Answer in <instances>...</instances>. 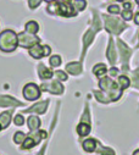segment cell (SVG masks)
I'll return each mask as SVG.
<instances>
[{
    "label": "cell",
    "mask_w": 139,
    "mask_h": 155,
    "mask_svg": "<svg viewBox=\"0 0 139 155\" xmlns=\"http://www.w3.org/2000/svg\"><path fill=\"white\" fill-rule=\"evenodd\" d=\"M99 86L101 88V91H104L110 98V100L115 101L117 99L121 98L122 95V88L114 83V81L111 78H109V77H102V78L99 81Z\"/></svg>",
    "instance_id": "obj_1"
},
{
    "label": "cell",
    "mask_w": 139,
    "mask_h": 155,
    "mask_svg": "<svg viewBox=\"0 0 139 155\" xmlns=\"http://www.w3.org/2000/svg\"><path fill=\"white\" fill-rule=\"evenodd\" d=\"M18 45L17 34L11 31L6 29L0 34V49L3 51H14Z\"/></svg>",
    "instance_id": "obj_2"
},
{
    "label": "cell",
    "mask_w": 139,
    "mask_h": 155,
    "mask_svg": "<svg viewBox=\"0 0 139 155\" xmlns=\"http://www.w3.org/2000/svg\"><path fill=\"white\" fill-rule=\"evenodd\" d=\"M18 38V45L23 47V48H31L33 47L34 44L39 43V38L36 37L34 34H31L28 32H23V33H20L17 35Z\"/></svg>",
    "instance_id": "obj_3"
},
{
    "label": "cell",
    "mask_w": 139,
    "mask_h": 155,
    "mask_svg": "<svg viewBox=\"0 0 139 155\" xmlns=\"http://www.w3.org/2000/svg\"><path fill=\"white\" fill-rule=\"evenodd\" d=\"M105 25H106V29L111 33H115V34L121 33L122 29L126 28V25L123 22H121L114 17H105Z\"/></svg>",
    "instance_id": "obj_4"
},
{
    "label": "cell",
    "mask_w": 139,
    "mask_h": 155,
    "mask_svg": "<svg viewBox=\"0 0 139 155\" xmlns=\"http://www.w3.org/2000/svg\"><path fill=\"white\" fill-rule=\"evenodd\" d=\"M23 97L27 100H36L40 97V88L34 83H28L23 88Z\"/></svg>",
    "instance_id": "obj_5"
},
{
    "label": "cell",
    "mask_w": 139,
    "mask_h": 155,
    "mask_svg": "<svg viewBox=\"0 0 139 155\" xmlns=\"http://www.w3.org/2000/svg\"><path fill=\"white\" fill-rule=\"evenodd\" d=\"M42 89H44V91H47V92H50V93H53V94H61V93L63 92L62 84H61L60 82H57V81L42 84Z\"/></svg>",
    "instance_id": "obj_6"
},
{
    "label": "cell",
    "mask_w": 139,
    "mask_h": 155,
    "mask_svg": "<svg viewBox=\"0 0 139 155\" xmlns=\"http://www.w3.org/2000/svg\"><path fill=\"white\" fill-rule=\"evenodd\" d=\"M29 54H31V56L34 58V59H40V58L45 56V54H44V45H40L39 43L34 44L33 47H31Z\"/></svg>",
    "instance_id": "obj_7"
},
{
    "label": "cell",
    "mask_w": 139,
    "mask_h": 155,
    "mask_svg": "<svg viewBox=\"0 0 139 155\" xmlns=\"http://www.w3.org/2000/svg\"><path fill=\"white\" fill-rule=\"evenodd\" d=\"M57 14H60L62 16H75L76 11L71 6V4H60L59 3V11H57Z\"/></svg>",
    "instance_id": "obj_8"
},
{
    "label": "cell",
    "mask_w": 139,
    "mask_h": 155,
    "mask_svg": "<svg viewBox=\"0 0 139 155\" xmlns=\"http://www.w3.org/2000/svg\"><path fill=\"white\" fill-rule=\"evenodd\" d=\"M20 105H22V103L18 101V100H16L15 98L6 97V95L0 98V106H5V107H8V106H20Z\"/></svg>",
    "instance_id": "obj_9"
},
{
    "label": "cell",
    "mask_w": 139,
    "mask_h": 155,
    "mask_svg": "<svg viewBox=\"0 0 139 155\" xmlns=\"http://www.w3.org/2000/svg\"><path fill=\"white\" fill-rule=\"evenodd\" d=\"M49 101L45 100V101H42V103H38L34 106H32L31 109H27L24 110V112H38V114H44L45 110H47V106H48Z\"/></svg>",
    "instance_id": "obj_10"
},
{
    "label": "cell",
    "mask_w": 139,
    "mask_h": 155,
    "mask_svg": "<svg viewBox=\"0 0 139 155\" xmlns=\"http://www.w3.org/2000/svg\"><path fill=\"white\" fill-rule=\"evenodd\" d=\"M118 49H120V53H121V59L123 62H126L131 55V51L128 49V47L122 42V41H118Z\"/></svg>",
    "instance_id": "obj_11"
},
{
    "label": "cell",
    "mask_w": 139,
    "mask_h": 155,
    "mask_svg": "<svg viewBox=\"0 0 139 155\" xmlns=\"http://www.w3.org/2000/svg\"><path fill=\"white\" fill-rule=\"evenodd\" d=\"M66 70L67 72H70L71 74H79L82 72V66L79 62H71V64H67L66 66Z\"/></svg>",
    "instance_id": "obj_12"
},
{
    "label": "cell",
    "mask_w": 139,
    "mask_h": 155,
    "mask_svg": "<svg viewBox=\"0 0 139 155\" xmlns=\"http://www.w3.org/2000/svg\"><path fill=\"white\" fill-rule=\"evenodd\" d=\"M10 122H11V114L9 111L3 112L2 115H0V127H2V130L9 127Z\"/></svg>",
    "instance_id": "obj_13"
},
{
    "label": "cell",
    "mask_w": 139,
    "mask_h": 155,
    "mask_svg": "<svg viewBox=\"0 0 139 155\" xmlns=\"http://www.w3.org/2000/svg\"><path fill=\"white\" fill-rule=\"evenodd\" d=\"M40 126V120L37 116H29L28 117V128L31 131H37Z\"/></svg>",
    "instance_id": "obj_14"
},
{
    "label": "cell",
    "mask_w": 139,
    "mask_h": 155,
    "mask_svg": "<svg viewBox=\"0 0 139 155\" xmlns=\"http://www.w3.org/2000/svg\"><path fill=\"white\" fill-rule=\"evenodd\" d=\"M106 55H108V59L110 60L111 64H115V62H116V49H115V47H114L112 39L109 41V49H108Z\"/></svg>",
    "instance_id": "obj_15"
},
{
    "label": "cell",
    "mask_w": 139,
    "mask_h": 155,
    "mask_svg": "<svg viewBox=\"0 0 139 155\" xmlns=\"http://www.w3.org/2000/svg\"><path fill=\"white\" fill-rule=\"evenodd\" d=\"M83 149L88 153H93L95 149H96V140L93 139V138H89V139H86L83 142Z\"/></svg>",
    "instance_id": "obj_16"
},
{
    "label": "cell",
    "mask_w": 139,
    "mask_h": 155,
    "mask_svg": "<svg viewBox=\"0 0 139 155\" xmlns=\"http://www.w3.org/2000/svg\"><path fill=\"white\" fill-rule=\"evenodd\" d=\"M77 132H78V134L81 137L88 136L89 132H90V125L89 124H86V122H81L78 125V127H77Z\"/></svg>",
    "instance_id": "obj_17"
},
{
    "label": "cell",
    "mask_w": 139,
    "mask_h": 155,
    "mask_svg": "<svg viewBox=\"0 0 139 155\" xmlns=\"http://www.w3.org/2000/svg\"><path fill=\"white\" fill-rule=\"evenodd\" d=\"M38 73H39V76H40V78H43V80H50L51 77H53V72H51L49 68H47L44 65H40V66H39Z\"/></svg>",
    "instance_id": "obj_18"
},
{
    "label": "cell",
    "mask_w": 139,
    "mask_h": 155,
    "mask_svg": "<svg viewBox=\"0 0 139 155\" xmlns=\"http://www.w3.org/2000/svg\"><path fill=\"white\" fill-rule=\"evenodd\" d=\"M38 31H39V25L36 21H29L26 23V32L31 34H36Z\"/></svg>",
    "instance_id": "obj_19"
},
{
    "label": "cell",
    "mask_w": 139,
    "mask_h": 155,
    "mask_svg": "<svg viewBox=\"0 0 139 155\" xmlns=\"http://www.w3.org/2000/svg\"><path fill=\"white\" fill-rule=\"evenodd\" d=\"M93 72L95 76L98 77H102L104 74H105L108 72V68H106V65L104 64H99V65H95L94 68H93Z\"/></svg>",
    "instance_id": "obj_20"
},
{
    "label": "cell",
    "mask_w": 139,
    "mask_h": 155,
    "mask_svg": "<svg viewBox=\"0 0 139 155\" xmlns=\"http://www.w3.org/2000/svg\"><path fill=\"white\" fill-rule=\"evenodd\" d=\"M95 31L96 29H90V31H88L87 33H86V35H84V39H83V42H84V50H86V48L88 47V44H90L92 43V39H93V37H94V33H95Z\"/></svg>",
    "instance_id": "obj_21"
},
{
    "label": "cell",
    "mask_w": 139,
    "mask_h": 155,
    "mask_svg": "<svg viewBox=\"0 0 139 155\" xmlns=\"http://www.w3.org/2000/svg\"><path fill=\"white\" fill-rule=\"evenodd\" d=\"M36 144H37V142L33 139V137L29 136V137H27V138L24 139V142L22 143V148H23V149H29V148H33Z\"/></svg>",
    "instance_id": "obj_22"
},
{
    "label": "cell",
    "mask_w": 139,
    "mask_h": 155,
    "mask_svg": "<svg viewBox=\"0 0 139 155\" xmlns=\"http://www.w3.org/2000/svg\"><path fill=\"white\" fill-rule=\"evenodd\" d=\"M118 83H120V87L122 89H126L131 84V81H129V78H127L126 76H121L120 78H118Z\"/></svg>",
    "instance_id": "obj_23"
},
{
    "label": "cell",
    "mask_w": 139,
    "mask_h": 155,
    "mask_svg": "<svg viewBox=\"0 0 139 155\" xmlns=\"http://www.w3.org/2000/svg\"><path fill=\"white\" fill-rule=\"evenodd\" d=\"M26 138H27V137H26V134H24L23 132H16L15 136H14V140H15V143H17V144H22Z\"/></svg>",
    "instance_id": "obj_24"
},
{
    "label": "cell",
    "mask_w": 139,
    "mask_h": 155,
    "mask_svg": "<svg viewBox=\"0 0 139 155\" xmlns=\"http://www.w3.org/2000/svg\"><path fill=\"white\" fill-rule=\"evenodd\" d=\"M49 62H50V66L57 67V66H60V64H61V58H60L59 55H54V56H51V58L49 59Z\"/></svg>",
    "instance_id": "obj_25"
},
{
    "label": "cell",
    "mask_w": 139,
    "mask_h": 155,
    "mask_svg": "<svg viewBox=\"0 0 139 155\" xmlns=\"http://www.w3.org/2000/svg\"><path fill=\"white\" fill-rule=\"evenodd\" d=\"M73 6H75V10H84V8H86V0H75Z\"/></svg>",
    "instance_id": "obj_26"
},
{
    "label": "cell",
    "mask_w": 139,
    "mask_h": 155,
    "mask_svg": "<svg viewBox=\"0 0 139 155\" xmlns=\"http://www.w3.org/2000/svg\"><path fill=\"white\" fill-rule=\"evenodd\" d=\"M14 122H15V125H17V126H22V125L24 124L23 116H22V115H17L16 117L14 119Z\"/></svg>",
    "instance_id": "obj_27"
},
{
    "label": "cell",
    "mask_w": 139,
    "mask_h": 155,
    "mask_svg": "<svg viewBox=\"0 0 139 155\" xmlns=\"http://www.w3.org/2000/svg\"><path fill=\"white\" fill-rule=\"evenodd\" d=\"M99 155H115V153L112 151V149H109V148H101Z\"/></svg>",
    "instance_id": "obj_28"
},
{
    "label": "cell",
    "mask_w": 139,
    "mask_h": 155,
    "mask_svg": "<svg viewBox=\"0 0 139 155\" xmlns=\"http://www.w3.org/2000/svg\"><path fill=\"white\" fill-rule=\"evenodd\" d=\"M133 84H134V87H137V88H139V70H137L134 73H133Z\"/></svg>",
    "instance_id": "obj_29"
},
{
    "label": "cell",
    "mask_w": 139,
    "mask_h": 155,
    "mask_svg": "<svg viewBox=\"0 0 139 155\" xmlns=\"http://www.w3.org/2000/svg\"><path fill=\"white\" fill-rule=\"evenodd\" d=\"M59 80H61V81H66L67 80V76H66V73H63L62 71H56L55 73H54Z\"/></svg>",
    "instance_id": "obj_30"
},
{
    "label": "cell",
    "mask_w": 139,
    "mask_h": 155,
    "mask_svg": "<svg viewBox=\"0 0 139 155\" xmlns=\"http://www.w3.org/2000/svg\"><path fill=\"white\" fill-rule=\"evenodd\" d=\"M122 17H123V20H126V21L131 20V18H132V11H131V10H124V11L122 12Z\"/></svg>",
    "instance_id": "obj_31"
},
{
    "label": "cell",
    "mask_w": 139,
    "mask_h": 155,
    "mask_svg": "<svg viewBox=\"0 0 139 155\" xmlns=\"http://www.w3.org/2000/svg\"><path fill=\"white\" fill-rule=\"evenodd\" d=\"M42 0H29V8L31 9H36L39 4H40Z\"/></svg>",
    "instance_id": "obj_32"
},
{
    "label": "cell",
    "mask_w": 139,
    "mask_h": 155,
    "mask_svg": "<svg viewBox=\"0 0 139 155\" xmlns=\"http://www.w3.org/2000/svg\"><path fill=\"white\" fill-rule=\"evenodd\" d=\"M109 12H111V14H120V8L117 5H111V6H109Z\"/></svg>",
    "instance_id": "obj_33"
},
{
    "label": "cell",
    "mask_w": 139,
    "mask_h": 155,
    "mask_svg": "<svg viewBox=\"0 0 139 155\" xmlns=\"http://www.w3.org/2000/svg\"><path fill=\"white\" fill-rule=\"evenodd\" d=\"M50 51H51V49L48 45H44V54H45V56H48L50 54Z\"/></svg>",
    "instance_id": "obj_34"
},
{
    "label": "cell",
    "mask_w": 139,
    "mask_h": 155,
    "mask_svg": "<svg viewBox=\"0 0 139 155\" xmlns=\"http://www.w3.org/2000/svg\"><path fill=\"white\" fill-rule=\"evenodd\" d=\"M117 73H118V70H117V68H115V67H114V68H111V70H110V74H111V76H116Z\"/></svg>",
    "instance_id": "obj_35"
},
{
    "label": "cell",
    "mask_w": 139,
    "mask_h": 155,
    "mask_svg": "<svg viewBox=\"0 0 139 155\" xmlns=\"http://www.w3.org/2000/svg\"><path fill=\"white\" fill-rule=\"evenodd\" d=\"M123 8H124L126 10H131V9H132V5H131V3H124V4H123Z\"/></svg>",
    "instance_id": "obj_36"
},
{
    "label": "cell",
    "mask_w": 139,
    "mask_h": 155,
    "mask_svg": "<svg viewBox=\"0 0 139 155\" xmlns=\"http://www.w3.org/2000/svg\"><path fill=\"white\" fill-rule=\"evenodd\" d=\"M70 2H71V0H57V3H60V4H70Z\"/></svg>",
    "instance_id": "obj_37"
},
{
    "label": "cell",
    "mask_w": 139,
    "mask_h": 155,
    "mask_svg": "<svg viewBox=\"0 0 139 155\" xmlns=\"http://www.w3.org/2000/svg\"><path fill=\"white\" fill-rule=\"evenodd\" d=\"M134 22H135L137 25H139V12L135 15V17H134Z\"/></svg>",
    "instance_id": "obj_38"
},
{
    "label": "cell",
    "mask_w": 139,
    "mask_h": 155,
    "mask_svg": "<svg viewBox=\"0 0 139 155\" xmlns=\"http://www.w3.org/2000/svg\"><path fill=\"white\" fill-rule=\"evenodd\" d=\"M133 155H139V150H137V151H134V154Z\"/></svg>",
    "instance_id": "obj_39"
},
{
    "label": "cell",
    "mask_w": 139,
    "mask_h": 155,
    "mask_svg": "<svg viewBox=\"0 0 139 155\" xmlns=\"http://www.w3.org/2000/svg\"><path fill=\"white\" fill-rule=\"evenodd\" d=\"M45 2H48V3H51V2H54V0H45Z\"/></svg>",
    "instance_id": "obj_40"
},
{
    "label": "cell",
    "mask_w": 139,
    "mask_h": 155,
    "mask_svg": "<svg viewBox=\"0 0 139 155\" xmlns=\"http://www.w3.org/2000/svg\"><path fill=\"white\" fill-rule=\"evenodd\" d=\"M135 3H137V4L139 5V0H135Z\"/></svg>",
    "instance_id": "obj_41"
},
{
    "label": "cell",
    "mask_w": 139,
    "mask_h": 155,
    "mask_svg": "<svg viewBox=\"0 0 139 155\" xmlns=\"http://www.w3.org/2000/svg\"><path fill=\"white\" fill-rule=\"evenodd\" d=\"M117 2H126V0H117Z\"/></svg>",
    "instance_id": "obj_42"
},
{
    "label": "cell",
    "mask_w": 139,
    "mask_h": 155,
    "mask_svg": "<svg viewBox=\"0 0 139 155\" xmlns=\"http://www.w3.org/2000/svg\"><path fill=\"white\" fill-rule=\"evenodd\" d=\"M0 130H2V127H0Z\"/></svg>",
    "instance_id": "obj_43"
}]
</instances>
